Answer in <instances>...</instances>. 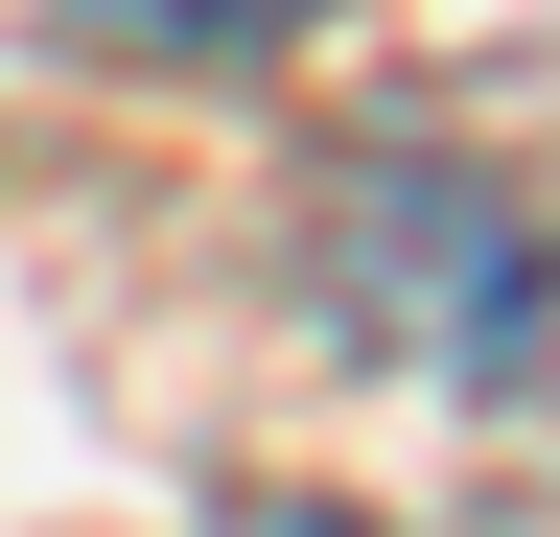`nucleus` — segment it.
Segmentation results:
<instances>
[{
	"label": "nucleus",
	"mask_w": 560,
	"mask_h": 537,
	"mask_svg": "<svg viewBox=\"0 0 560 537\" xmlns=\"http://www.w3.org/2000/svg\"><path fill=\"white\" fill-rule=\"evenodd\" d=\"M234 537H374V514H327V491H257V514H234Z\"/></svg>",
	"instance_id": "obj_3"
},
{
	"label": "nucleus",
	"mask_w": 560,
	"mask_h": 537,
	"mask_svg": "<svg viewBox=\"0 0 560 537\" xmlns=\"http://www.w3.org/2000/svg\"><path fill=\"white\" fill-rule=\"evenodd\" d=\"M94 24H140V47H280L304 0H94Z\"/></svg>",
	"instance_id": "obj_2"
},
{
	"label": "nucleus",
	"mask_w": 560,
	"mask_h": 537,
	"mask_svg": "<svg viewBox=\"0 0 560 537\" xmlns=\"http://www.w3.org/2000/svg\"><path fill=\"white\" fill-rule=\"evenodd\" d=\"M350 281H374V351H420V374H537V327H560L514 187H467V164H397L350 211Z\"/></svg>",
	"instance_id": "obj_1"
}]
</instances>
